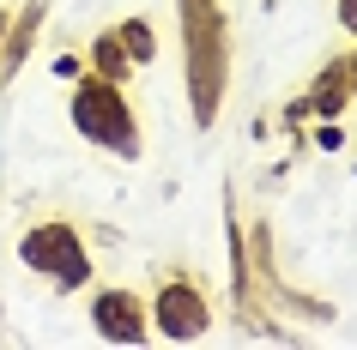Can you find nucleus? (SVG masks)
<instances>
[{
	"instance_id": "obj_1",
	"label": "nucleus",
	"mask_w": 357,
	"mask_h": 350,
	"mask_svg": "<svg viewBox=\"0 0 357 350\" xmlns=\"http://www.w3.org/2000/svg\"><path fill=\"white\" fill-rule=\"evenodd\" d=\"M79 127L109 139L115 151H133V127H121V103H115L109 85H85L79 91Z\"/></svg>"
},
{
	"instance_id": "obj_2",
	"label": "nucleus",
	"mask_w": 357,
	"mask_h": 350,
	"mask_svg": "<svg viewBox=\"0 0 357 350\" xmlns=\"http://www.w3.org/2000/svg\"><path fill=\"white\" fill-rule=\"evenodd\" d=\"M24 254H31V266H43V272H55L61 284H73V278H85V254H79L73 230H37V236L24 241Z\"/></svg>"
},
{
	"instance_id": "obj_3",
	"label": "nucleus",
	"mask_w": 357,
	"mask_h": 350,
	"mask_svg": "<svg viewBox=\"0 0 357 350\" xmlns=\"http://www.w3.org/2000/svg\"><path fill=\"white\" fill-rule=\"evenodd\" d=\"M158 320H164L169 338H194V332L206 326V320H200V302H194L188 290H169V296H164V314H158Z\"/></svg>"
},
{
	"instance_id": "obj_4",
	"label": "nucleus",
	"mask_w": 357,
	"mask_h": 350,
	"mask_svg": "<svg viewBox=\"0 0 357 350\" xmlns=\"http://www.w3.org/2000/svg\"><path fill=\"white\" fill-rule=\"evenodd\" d=\"M97 326L109 332V338H121V344H133V338H139V314H133L128 296H103V302H97Z\"/></svg>"
},
{
	"instance_id": "obj_5",
	"label": "nucleus",
	"mask_w": 357,
	"mask_h": 350,
	"mask_svg": "<svg viewBox=\"0 0 357 350\" xmlns=\"http://www.w3.org/2000/svg\"><path fill=\"white\" fill-rule=\"evenodd\" d=\"M339 13H345V24H351V31H357V0H345V6H339Z\"/></svg>"
}]
</instances>
